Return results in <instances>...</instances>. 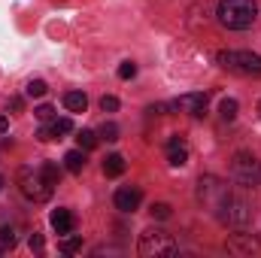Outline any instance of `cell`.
Listing matches in <instances>:
<instances>
[{"instance_id":"1","label":"cell","mask_w":261,"mask_h":258,"mask_svg":"<svg viewBox=\"0 0 261 258\" xmlns=\"http://www.w3.org/2000/svg\"><path fill=\"white\" fill-rule=\"evenodd\" d=\"M222 28L228 31H246L252 28L255 15H258V3L255 0H219V9H216Z\"/></svg>"},{"instance_id":"2","label":"cell","mask_w":261,"mask_h":258,"mask_svg":"<svg viewBox=\"0 0 261 258\" xmlns=\"http://www.w3.org/2000/svg\"><path fill=\"white\" fill-rule=\"evenodd\" d=\"M137 252L143 258H164V255H176L179 246H176L173 234H167V231H161V228H146V231L140 234Z\"/></svg>"},{"instance_id":"3","label":"cell","mask_w":261,"mask_h":258,"mask_svg":"<svg viewBox=\"0 0 261 258\" xmlns=\"http://www.w3.org/2000/svg\"><path fill=\"white\" fill-rule=\"evenodd\" d=\"M216 61H219V67L240 73V76H261V55L246 52V49H222L216 55Z\"/></svg>"},{"instance_id":"4","label":"cell","mask_w":261,"mask_h":258,"mask_svg":"<svg viewBox=\"0 0 261 258\" xmlns=\"http://www.w3.org/2000/svg\"><path fill=\"white\" fill-rule=\"evenodd\" d=\"M18 189H21V194L28 197V200H34V203H43V200H49L52 197V192H55V186L43 176V170L37 167H21L18 170Z\"/></svg>"},{"instance_id":"5","label":"cell","mask_w":261,"mask_h":258,"mask_svg":"<svg viewBox=\"0 0 261 258\" xmlns=\"http://www.w3.org/2000/svg\"><path fill=\"white\" fill-rule=\"evenodd\" d=\"M231 176L243 189H258L261 186V161L252 152H237L231 161Z\"/></svg>"},{"instance_id":"6","label":"cell","mask_w":261,"mask_h":258,"mask_svg":"<svg viewBox=\"0 0 261 258\" xmlns=\"http://www.w3.org/2000/svg\"><path fill=\"white\" fill-rule=\"evenodd\" d=\"M228 183H222L219 176H200V183H197V200L206 207V210H213V213H219L222 210V203L228 200Z\"/></svg>"},{"instance_id":"7","label":"cell","mask_w":261,"mask_h":258,"mask_svg":"<svg viewBox=\"0 0 261 258\" xmlns=\"http://www.w3.org/2000/svg\"><path fill=\"white\" fill-rule=\"evenodd\" d=\"M225 225H231V228H246L249 222H252V207L243 200V197H237V194H228V200L222 203V210L216 213Z\"/></svg>"},{"instance_id":"8","label":"cell","mask_w":261,"mask_h":258,"mask_svg":"<svg viewBox=\"0 0 261 258\" xmlns=\"http://www.w3.org/2000/svg\"><path fill=\"white\" fill-rule=\"evenodd\" d=\"M228 252L231 255H261V240L246 231H237L228 237Z\"/></svg>"},{"instance_id":"9","label":"cell","mask_w":261,"mask_h":258,"mask_svg":"<svg viewBox=\"0 0 261 258\" xmlns=\"http://www.w3.org/2000/svg\"><path fill=\"white\" fill-rule=\"evenodd\" d=\"M206 104H210V94L206 91H192V94H182L179 100H173L170 107L173 110H186L192 116H203L206 113Z\"/></svg>"},{"instance_id":"10","label":"cell","mask_w":261,"mask_h":258,"mask_svg":"<svg viewBox=\"0 0 261 258\" xmlns=\"http://www.w3.org/2000/svg\"><path fill=\"white\" fill-rule=\"evenodd\" d=\"M113 203H116V210H122V213H137L140 203H143V192H140L137 186H125V189H119V192L113 194Z\"/></svg>"},{"instance_id":"11","label":"cell","mask_w":261,"mask_h":258,"mask_svg":"<svg viewBox=\"0 0 261 258\" xmlns=\"http://www.w3.org/2000/svg\"><path fill=\"white\" fill-rule=\"evenodd\" d=\"M167 161L173 167H186L189 164V146H186L182 137H170V143H167Z\"/></svg>"},{"instance_id":"12","label":"cell","mask_w":261,"mask_h":258,"mask_svg":"<svg viewBox=\"0 0 261 258\" xmlns=\"http://www.w3.org/2000/svg\"><path fill=\"white\" fill-rule=\"evenodd\" d=\"M49 222H52V228H55L58 234H73V228H76V219H73L70 210H52Z\"/></svg>"},{"instance_id":"13","label":"cell","mask_w":261,"mask_h":258,"mask_svg":"<svg viewBox=\"0 0 261 258\" xmlns=\"http://www.w3.org/2000/svg\"><path fill=\"white\" fill-rule=\"evenodd\" d=\"M64 170L67 173H82L85 170V149H70L64 155Z\"/></svg>"},{"instance_id":"14","label":"cell","mask_w":261,"mask_h":258,"mask_svg":"<svg viewBox=\"0 0 261 258\" xmlns=\"http://www.w3.org/2000/svg\"><path fill=\"white\" fill-rule=\"evenodd\" d=\"M103 173H107V176H113V179H116V176H122V173H125V158H122V155H116V152H113V155H107V158H103Z\"/></svg>"},{"instance_id":"15","label":"cell","mask_w":261,"mask_h":258,"mask_svg":"<svg viewBox=\"0 0 261 258\" xmlns=\"http://www.w3.org/2000/svg\"><path fill=\"white\" fill-rule=\"evenodd\" d=\"M64 107L70 110V113H85L88 97H85L82 91H67V94H64Z\"/></svg>"},{"instance_id":"16","label":"cell","mask_w":261,"mask_h":258,"mask_svg":"<svg viewBox=\"0 0 261 258\" xmlns=\"http://www.w3.org/2000/svg\"><path fill=\"white\" fill-rule=\"evenodd\" d=\"M237 110H240V104H237L234 97H225V100L219 104V113H222L225 122H234V119H237Z\"/></svg>"},{"instance_id":"17","label":"cell","mask_w":261,"mask_h":258,"mask_svg":"<svg viewBox=\"0 0 261 258\" xmlns=\"http://www.w3.org/2000/svg\"><path fill=\"white\" fill-rule=\"evenodd\" d=\"M40 170H43V176H46L52 186H58V183H61V167H58L55 161H43V164H40Z\"/></svg>"},{"instance_id":"18","label":"cell","mask_w":261,"mask_h":258,"mask_svg":"<svg viewBox=\"0 0 261 258\" xmlns=\"http://www.w3.org/2000/svg\"><path fill=\"white\" fill-rule=\"evenodd\" d=\"M119 134H122V131H119V125H116V122H103V125H100V131H97V140L116 143V140H119Z\"/></svg>"},{"instance_id":"19","label":"cell","mask_w":261,"mask_h":258,"mask_svg":"<svg viewBox=\"0 0 261 258\" xmlns=\"http://www.w3.org/2000/svg\"><path fill=\"white\" fill-rule=\"evenodd\" d=\"M76 143H79V149L91 152V149L97 146V134H94V131H79V134H76Z\"/></svg>"},{"instance_id":"20","label":"cell","mask_w":261,"mask_h":258,"mask_svg":"<svg viewBox=\"0 0 261 258\" xmlns=\"http://www.w3.org/2000/svg\"><path fill=\"white\" fill-rule=\"evenodd\" d=\"M49 128H52V137H55V140H61L64 134L73 131V122H70V119H52V125H49Z\"/></svg>"},{"instance_id":"21","label":"cell","mask_w":261,"mask_h":258,"mask_svg":"<svg viewBox=\"0 0 261 258\" xmlns=\"http://www.w3.org/2000/svg\"><path fill=\"white\" fill-rule=\"evenodd\" d=\"M46 91H49V85H46L43 79H31V82H28V88H24V94H28V97H43Z\"/></svg>"},{"instance_id":"22","label":"cell","mask_w":261,"mask_h":258,"mask_svg":"<svg viewBox=\"0 0 261 258\" xmlns=\"http://www.w3.org/2000/svg\"><path fill=\"white\" fill-rule=\"evenodd\" d=\"M64 255H73V252H79L82 249V237H67V240H61V246H58Z\"/></svg>"},{"instance_id":"23","label":"cell","mask_w":261,"mask_h":258,"mask_svg":"<svg viewBox=\"0 0 261 258\" xmlns=\"http://www.w3.org/2000/svg\"><path fill=\"white\" fill-rule=\"evenodd\" d=\"M100 110H103V113H116V110H119V97H116V94H103V97H100Z\"/></svg>"},{"instance_id":"24","label":"cell","mask_w":261,"mask_h":258,"mask_svg":"<svg viewBox=\"0 0 261 258\" xmlns=\"http://www.w3.org/2000/svg\"><path fill=\"white\" fill-rule=\"evenodd\" d=\"M137 76V64L134 61H122L119 64V79H134Z\"/></svg>"},{"instance_id":"25","label":"cell","mask_w":261,"mask_h":258,"mask_svg":"<svg viewBox=\"0 0 261 258\" xmlns=\"http://www.w3.org/2000/svg\"><path fill=\"white\" fill-rule=\"evenodd\" d=\"M34 116H37L40 122H52V119H55V110H52L49 104H43V107H37V110H34Z\"/></svg>"},{"instance_id":"26","label":"cell","mask_w":261,"mask_h":258,"mask_svg":"<svg viewBox=\"0 0 261 258\" xmlns=\"http://www.w3.org/2000/svg\"><path fill=\"white\" fill-rule=\"evenodd\" d=\"M152 219H170V203H152Z\"/></svg>"},{"instance_id":"27","label":"cell","mask_w":261,"mask_h":258,"mask_svg":"<svg viewBox=\"0 0 261 258\" xmlns=\"http://www.w3.org/2000/svg\"><path fill=\"white\" fill-rule=\"evenodd\" d=\"M0 240H3L6 246H15V240H18V237H15V231H12V228H6V225H0Z\"/></svg>"},{"instance_id":"28","label":"cell","mask_w":261,"mask_h":258,"mask_svg":"<svg viewBox=\"0 0 261 258\" xmlns=\"http://www.w3.org/2000/svg\"><path fill=\"white\" fill-rule=\"evenodd\" d=\"M28 246H31V249H37V252H40V249H43V246H46V240H43V234H37V231H34V234H31V237H28Z\"/></svg>"},{"instance_id":"29","label":"cell","mask_w":261,"mask_h":258,"mask_svg":"<svg viewBox=\"0 0 261 258\" xmlns=\"http://www.w3.org/2000/svg\"><path fill=\"white\" fill-rule=\"evenodd\" d=\"M21 107H24L21 97H12V100H9V110H12V113H21Z\"/></svg>"},{"instance_id":"30","label":"cell","mask_w":261,"mask_h":258,"mask_svg":"<svg viewBox=\"0 0 261 258\" xmlns=\"http://www.w3.org/2000/svg\"><path fill=\"white\" fill-rule=\"evenodd\" d=\"M37 137H40L43 143H49V140H55V137H52V128H40V134H37Z\"/></svg>"},{"instance_id":"31","label":"cell","mask_w":261,"mask_h":258,"mask_svg":"<svg viewBox=\"0 0 261 258\" xmlns=\"http://www.w3.org/2000/svg\"><path fill=\"white\" fill-rule=\"evenodd\" d=\"M6 128H9V119H6V116H0V134H3Z\"/></svg>"},{"instance_id":"32","label":"cell","mask_w":261,"mask_h":258,"mask_svg":"<svg viewBox=\"0 0 261 258\" xmlns=\"http://www.w3.org/2000/svg\"><path fill=\"white\" fill-rule=\"evenodd\" d=\"M258 116H261V100H258Z\"/></svg>"},{"instance_id":"33","label":"cell","mask_w":261,"mask_h":258,"mask_svg":"<svg viewBox=\"0 0 261 258\" xmlns=\"http://www.w3.org/2000/svg\"><path fill=\"white\" fill-rule=\"evenodd\" d=\"M0 189H3V176H0Z\"/></svg>"},{"instance_id":"34","label":"cell","mask_w":261,"mask_h":258,"mask_svg":"<svg viewBox=\"0 0 261 258\" xmlns=\"http://www.w3.org/2000/svg\"><path fill=\"white\" fill-rule=\"evenodd\" d=\"M0 252H3V249H0Z\"/></svg>"}]
</instances>
